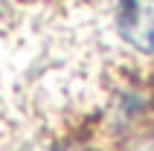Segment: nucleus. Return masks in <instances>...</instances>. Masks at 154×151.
<instances>
[{
	"label": "nucleus",
	"mask_w": 154,
	"mask_h": 151,
	"mask_svg": "<svg viewBox=\"0 0 154 151\" xmlns=\"http://www.w3.org/2000/svg\"><path fill=\"white\" fill-rule=\"evenodd\" d=\"M116 29L128 47L154 55V0H122L116 12Z\"/></svg>",
	"instance_id": "f257e3e1"
}]
</instances>
